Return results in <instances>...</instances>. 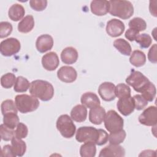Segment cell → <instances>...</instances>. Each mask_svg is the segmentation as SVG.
Listing matches in <instances>:
<instances>
[{
	"label": "cell",
	"instance_id": "cell-1",
	"mask_svg": "<svg viewBox=\"0 0 157 157\" xmlns=\"http://www.w3.org/2000/svg\"><path fill=\"white\" fill-rule=\"evenodd\" d=\"M75 139L78 142H93L98 145H102L109 139L107 132L102 129L92 126L80 127L76 132Z\"/></svg>",
	"mask_w": 157,
	"mask_h": 157
},
{
	"label": "cell",
	"instance_id": "cell-2",
	"mask_svg": "<svg viewBox=\"0 0 157 157\" xmlns=\"http://www.w3.org/2000/svg\"><path fill=\"white\" fill-rule=\"evenodd\" d=\"M29 93L42 101L52 99L54 95L53 85L48 82L43 80H36L31 83Z\"/></svg>",
	"mask_w": 157,
	"mask_h": 157
},
{
	"label": "cell",
	"instance_id": "cell-3",
	"mask_svg": "<svg viewBox=\"0 0 157 157\" xmlns=\"http://www.w3.org/2000/svg\"><path fill=\"white\" fill-rule=\"evenodd\" d=\"M109 1V12L111 15L126 20L134 13V7L129 1L112 0Z\"/></svg>",
	"mask_w": 157,
	"mask_h": 157
},
{
	"label": "cell",
	"instance_id": "cell-4",
	"mask_svg": "<svg viewBox=\"0 0 157 157\" xmlns=\"http://www.w3.org/2000/svg\"><path fill=\"white\" fill-rule=\"evenodd\" d=\"M15 103L18 110L22 113L33 112L39 106V101L37 98L25 94L17 95Z\"/></svg>",
	"mask_w": 157,
	"mask_h": 157
},
{
	"label": "cell",
	"instance_id": "cell-5",
	"mask_svg": "<svg viewBox=\"0 0 157 157\" xmlns=\"http://www.w3.org/2000/svg\"><path fill=\"white\" fill-rule=\"evenodd\" d=\"M56 126L61 136L65 138H71L75 134V125L71 117L67 114L61 115L58 118Z\"/></svg>",
	"mask_w": 157,
	"mask_h": 157
},
{
	"label": "cell",
	"instance_id": "cell-6",
	"mask_svg": "<svg viewBox=\"0 0 157 157\" xmlns=\"http://www.w3.org/2000/svg\"><path fill=\"white\" fill-rule=\"evenodd\" d=\"M104 121L105 128L110 132L118 131L124 126L123 118L114 110H110L105 113Z\"/></svg>",
	"mask_w": 157,
	"mask_h": 157
},
{
	"label": "cell",
	"instance_id": "cell-7",
	"mask_svg": "<svg viewBox=\"0 0 157 157\" xmlns=\"http://www.w3.org/2000/svg\"><path fill=\"white\" fill-rule=\"evenodd\" d=\"M126 82L128 85L132 86L136 91L142 93L149 85L150 81L140 72L133 71L126 78Z\"/></svg>",
	"mask_w": 157,
	"mask_h": 157
},
{
	"label": "cell",
	"instance_id": "cell-8",
	"mask_svg": "<svg viewBox=\"0 0 157 157\" xmlns=\"http://www.w3.org/2000/svg\"><path fill=\"white\" fill-rule=\"evenodd\" d=\"M21 48L20 41L14 37L3 40L0 44V52L4 56H11L18 53Z\"/></svg>",
	"mask_w": 157,
	"mask_h": 157
},
{
	"label": "cell",
	"instance_id": "cell-9",
	"mask_svg": "<svg viewBox=\"0 0 157 157\" xmlns=\"http://www.w3.org/2000/svg\"><path fill=\"white\" fill-rule=\"evenodd\" d=\"M140 124L147 126H156L157 123V109L155 106L146 108L139 117Z\"/></svg>",
	"mask_w": 157,
	"mask_h": 157
},
{
	"label": "cell",
	"instance_id": "cell-10",
	"mask_svg": "<svg viewBox=\"0 0 157 157\" xmlns=\"http://www.w3.org/2000/svg\"><path fill=\"white\" fill-rule=\"evenodd\" d=\"M124 28L125 26L123 21L117 18H113L107 21L105 29L108 35L112 37H117L123 34Z\"/></svg>",
	"mask_w": 157,
	"mask_h": 157
},
{
	"label": "cell",
	"instance_id": "cell-11",
	"mask_svg": "<svg viewBox=\"0 0 157 157\" xmlns=\"http://www.w3.org/2000/svg\"><path fill=\"white\" fill-rule=\"evenodd\" d=\"M117 107L118 111L124 116H128L135 109L134 101L132 97L128 96L120 98L117 101Z\"/></svg>",
	"mask_w": 157,
	"mask_h": 157
},
{
	"label": "cell",
	"instance_id": "cell-12",
	"mask_svg": "<svg viewBox=\"0 0 157 157\" xmlns=\"http://www.w3.org/2000/svg\"><path fill=\"white\" fill-rule=\"evenodd\" d=\"M115 86L112 82H105L102 83L98 88V93L105 101H112L115 99Z\"/></svg>",
	"mask_w": 157,
	"mask_h": 157
},
{
	"label": "cell",
	"instance_id": "cell-13",
	"mask_svg": "<svg viewBox=\"0 0 157 157\" xmlns=\"http://www.w3.org/2000/svg\"><path fill=\"white\" fill-rule=\"evenodd\" d=\"M57 77L63 82L72 83L76 80L77 73L74 67L64 66L61 67L57 71Z\"/></svg>",
	"mask_w": 157,
	"mask_h": 157
},
{
	"label": "cell",
	"instance_id": "cell-14",
	"mask_svg": "<svg viewBox=\"0 0 157 157\" xmlns=\"http://www.w3.org/2000/svg\"><path fill=\"white\" fill-rule=\"evenodd\" d=\"M41 61L43 67L49 71L55 70L59 64V58L56 53L54 52H50L45 54L42 56Z\"/></svg>",
	"mask_w": 157,
	"mask_h": 157
},
{
	"label": "cell",
	"instance_id": "cell-15",
	"mask_svg": "<svg viewBox=\"0 0 157 157\" xmlns=\"http://www.w3.org/2000/svg\"><path fill=\"white\" fill-rule=\"evenodd\" d=\"M53 46V37L49 34H42L37 38L36 47L40 53H45L50 50Z\"/></svg>",
	"mask_w": 157,
	"mask_h": 157
},
{
	"label": "cell",
	"instance_id": "cell-16",
	"mask_svg": "<svg viewBox=\"0 0 157 157\" xmlns=\"http://www.w3.org/2000/svg\"><path fill=\"white\" fill-rule=\"evenodd\" d=\"M125 155V150L123 147L119 145L109 144L102 148L99 155V157L109 156H124Z\"/></svg>",
	"mask_w": 157,
	"mask_h": 157
},
{
	"label": "cell",
	"instance_id": "cell-17",
	"mask_svg": "<svg viewBox=\"0 0 157 157\" xmlns=\"http://www.w3.org/2000/svg\"><path fill=\"white\" fill-rule=\"evenodd\" d=\"M91 12L97 16L105 15L109 10V1H92L90 4Z\"/></svg>",
	"mask_w": 157,
	"mask_h": 157
},
{
	"label": "cell",
	"instance_id": "cell-18",
	"mask_svg": "<svg viewBox=\"0 0 157 157\" xmlns=\"http://www.w3.org/2000/svg\"><path fill=\"white\" fill-rule=\"evenodd\" d=\"M78 54L77 50L72 47H67L63 50L61 53V59L63 63L66 64L75 63L78 59Z\"/></svg>",
	"mask_w": 157,
	"mask_h": 157
},
{
	"label": "cell",
	"instance_id": "cell-19",
	"mask_svg": "<svg viewBox=\"0 0 157 157\" xmlns=\"http://www.w3.org/2000/svg\"><path fill=\"white\" fill-rule=\"evenodd\" d=\"M105 113V109L100 105L90 109L89 112V120L93 124L96 125L101 124L104 119Z\"/></svg>",
	"mask_w": 157,
	"mask_h": 157
},
{
	"label": "cell",
	"instance_id": "cell-20",
	"mask_svg": "<svg viewBox=\"0 0 157 157\" xmlns=\"http://www.w3.org/2000/svg\"><path fill=\"white\" fill-rule=\"evenodd\" d=\"M80 101L82 105L89 109L99 106L101 103L98 96L92 92H86L83 93L81 96Z\"/></svg>",
	"mask_w": 157,
	"mask_h": 157
},
{
	"label": "cell",
	"instance_id": "cell-21",
	"mask_svg": "<svg viewBox=\"0 0 157 157\" xmlns=\"http://www.w3.org/2000/svg\"><path fill=\"white\" fill-rule=\"evenodd\" d=\"M87 113V109L85 106L82 104H78L72 109L71 117L74 121L81 123L86 119Z\"/></svg>",
	"mask_w": 157,
	"mask_h": 157
},
{
	"label": "cell",
	"instance_id": "cell-22",
	"mask_svg": "<svg viewBox=\"0 0 157 157\" xmlns=\"http://www.w3.org/2000/svg\"><path fill=\"white\" fill-rule=\"evenodd\" d=\"M25 10L24 7L19 4L12 5L8 11V16L10 20L17 21L21 20L25 15Z\"/></svg>",
	"mask_w": 157,
	"mask_h": 157
},
{
	"label": "cell",
	"instance_id": "cell-23",
	"mask_svg": "<svg viewBox=\"0 0 157 157\" xmlns=\"http://www.w3.org/2000/svg\"><path fill=\"white\" fill-rule=\"evenodd\" d=\"M34 26L33 16L28 15L25 16L18 24V30L21 33H28L32 31Z\"/></svg>",
	"mask_w": 157,
	"mask_h": 157
},
{
	"label": "cell",
	"instance_id": "cell-24",
	"mask_svg": "<svg viewBox=\"0 0 157 157\" xmlns=\"http://www.w3.org/2000/svg\"><path fill=\"white\" fill-rule=\"evenodd\" d=\"M129 62L135 67H141L144 66L146 62V56L145 53L140 50H134L131 54Z\"/></svg>",
	"mask_w": 157,
	"mask_h": 157
},
{
	"label": "cell",
	"instance_id": "cell-25",
	"mask_svg": "<svg viewBox=\"0 0 157 157\" xmlns=\"http://www.w3.org/2000/svg\"><path fill=\"white\" fill-rule=\"evenodd\" d=\"M11 146L13 151L17 156H22L26 152V145L21 139L14 137L11 140Z\"/></svg>",
	"mask_w": 157,
	"mask_h": 157
},
{
	"label": "cell",
	"instance_id": "cell-26",
	"mask_svg": "<svg viewBox=\"0 0 157 157\" xmlns=\"http://www.w3.org/2000/svg\"><path fill=\"white\" fill-rule=\"evenodd\" d=\"M113 46L122 55L129 56L131 54L132 48L130 44L126 40L119 38L114 40Z\"/></svg>",
	"mask_w": 157,
	"mask_h": 157
},
{
	"label": "cell",
	"instance_id": "cell-27",
	"mask_svg": "<svg viewBox=\"0 0 157 157\" xmlns=\"http://www.w3.org/2000/svg\"><path fill=\"white\" fill-rule=\"evenodd\" d=\"M96 153V144L93 142H85L80 148V154L82 157H94Z\"/></svg>",
	"mask_w": 157,
	"mask_h": 157
},
{
	"label": "cell",
	"instance_id": "cell-28",
	"mask_svg": "<svg viewBox=\"0 0 157 157\" xmlns=\"http://www.w3.org/2000/svg\"><path fill=\"white\" fill-rule=\"evenodd\" d=\"M3 116V123L9 128L14 129L20 123L18 116L16 113L10 112L6 113Z\"/></svg>",
	"mask_w": 157,
	"mask_h": 157
},
{
	"label": "cell",
	"instance_id": "cell-29",
	"mask_svg": "<svg viewBox=\"0 0 157 157\" xmlns=\"http://www.w3.org/2000/svg\"><path fill=\"white\" fill-rule=\"evenodd\" d=\"M30 85L31 83L27 78L23 77V76H18L16 78L13 90L17 93L26 92L29 88Z\"/></svg>",
	"mask_w": 157,
	"mask_h": 157
},
{
	"label": "cell",
	"instance_id": "cell-30",
	"mask_svg": "<svg viewBox=\"0 0 157 157\" xmlns=\"http://www.w3.org/2000/svg\"><path fill=\"white\" fill-rule=\"evenodd\" d=\"M126 136V132L124 129H122L117 132H110V134L109 135L108 140L110 144L119 145L124 140Z\"/></svg>",
	"mask_w": 157,
	"mask_h": 157
},
{
	"label": "cell",
	"instance_id": "cell-31",
	"mask_svg": "<svg viewBox=\"0 0 157 157\" xmlns=\"http://www.w3.org/2000/svg\"><path fill=\"white\" fill-rule=\"evenodd\" d=\"M129 27L132 28L138 32L144 31L147 28V23L145 21L140 17L133 18L129 21Z\"/></svg>",
	"mask_w": 157,
	"mask_h": 157
},
{
	"label": "cell",
	"instance_id": "cell-32",
	"mask_svg": "<svg viewBox=\"0 0 157 157\" xmlns=\"http://www.w3.org/2000/svg\"><path fill=\"white\" fill-rule=\"evenodd\" d=\"M115 96L120 98L131 96V89L129 86L124 83H119L115 86Z\"/></svg>",
	"mask_w": 157,
	"mask_h": 157
},
{
	"label": "cell",
	"instance_id": "cell-33",
	"mask_svg": "<svg viewBox=\"0 0 157 157\" xmlns=\"http://www.w3.org/2000/svg\"><path fill=\"white\" fill-rule=\"evenodd\" d=\"M141 93L144 98L148 102L153 101L156 93V90L155 85L150 82L149 85L142 91Z\"/></svg>",
	"mask_w": 157,
	"mask_h": 157
},
{
	"label": "cell",
	"instance_id": "cell-34",
	"mask_svg": "<svg viewBox=\"0 0 157 157\" xmlns=\"http://www.w3.org/2000/svg\"><path fill=\"white\" fill-rule=\"evenodd\" d=\"M16 78L15 75L12 73L5 74L1 78V85L4 88H10L15 84Z\"/></svg>",
	"mask_w": 157,
	"mask_h": 157
},
{
	"label": "cell",
	"instance_id": "cell-35",
	"mask_svg": "<svg viewBox=\"0 0 157 157\" xmlns=\"http://www.w3.org/2000/svg\"><path fill=\"white\" fill-rule=\"evenodd\" d=\"M134 40L139 44L142 48H147L149 47L152 43L151 37L149 34L146 33L138 34Z\"/></svg>",
	"mask_w": 157,
	"mask_h": 157
},
{
	"label": "cell",
	"instance_id": "cell-36",
	"mask_svg": "<svg viewBox=\"0 0 157 157\" xmlns=\"http://www.w3.org/2000/svg\"><path fill=\"white\" fill-rule=\"evenodd\" d=\"M1 112L4 115L6 113L10 112H14L17 113V108L15 103L11 99H6L1 103Z\"/></svg>",
	"mask_w": 157,
	"mask_h": 157
},
{
	"label": "cell",
	"instance_id": "cell-37",
	"mask_svg": "<svg viewBox=\"0 0 157 157\" xmlns=\"http://www.w3.org/2000/svg\"><path fill=\"white\" fill-rule=\"evenodd\" d=\"M0 134L1 139L4 141H9L15 137V131L6 126L4 123L0 126Z\"/></svg>",
	"mask_w": 157,
	"mask_h": 157
},
{
	"label": "cell",
	"instance_id": "cell-38",
	"mask_svg": "<svg viewBox=\"0 0 157 157\" xmlns=\"http://www.w3.org/2000/svg\"><path fill=\"white\" fill-rule=\"evenodd\" d=\"M13 28L11 23L7 21H1L0 23V37L4 38L9 36Z\"/></svg>",
	"mask_w": 157,
	"mask_h": 157
},
{
	"label": "cell",
	"instance_id": "cell-39",
	"mask_svg": "<svg viewBox=\"0 0 157 157\" xmlns=\"http://www.w3.org/2000/svg\"><path fill=\"white\" fill-rule=\"evenodd\" d=\"M28 134V129L26 124L23 123H19L15 130V137L18 139H24L26 137Z\"/></svg>",
	"mask_w": 157,
	"mask_h": 157
},
{
	"label": "cell",
	"instance_id": "cell-40",
	"mask_svg": "<svg viewBox=\"0 0 157 157\" xmlns=\"http://www.w3.org/2000/svg\"><path fill=\"white\" fill-rule=\"evenodd\" d=\"M30 7L36 11H42L47 6V1L46 0H31L29 1Z\"/></svg>",
	"mask_w": 157,
	"mask_h": 157
},
{
	"label": "cell",
	"instance_id": "cell-41",
	"mask_svg": "<svg viewBox=\"0 0 157 157\" xmlns=\"http://www.w3.org/2000/svg\"><path fill=\"white\" fill-rule=\"evenodd\" d=\"M132 98L134 101L135 109L137 110L144 109L148 104V101L140 94H136Z\"/></svg>",
	"mask_w": 157,
	"mask_h": 157
},
{
	"label": "cell",
	"instance_id": "cell-42",
	"mask_svg": "<svg viewBox=\"0 0 157 157\" xmlns=\"http://www.w3.org/2000/svg\"><path fill=\"white\" fill-rule=\"evenodd\" d=\"M156 50H157V45L156 44H153L151 48H150L148 53V60L154 64L157 63V58H156Z\"/></svg>",
	"mask_w": 157,
	"mask_h": 157
},
{
	"label": "cell",
	"instance_id": "cell-43",
	"mask_svg": "<svg viewBox=\"0 0 157 157\" xmlns=\"http://www.w3.org/2000/svg\"><path fill=\"white\" fill-rule=\"evenodd\" d=\"M1 156L2 157H15L16 155L13 151L12 146L10 145H4L1 150Z\"/></svg>",
	"mask_w": 157,
	"mask_h": 157
},
{
	"label": "cell",
	"instance_id": "cell-44",
	"mask_svg": "<svg viewBox=\"0 0 157 157\" xmlns=\"http://www.w3.org/2000/svg\"><path fill=\"white\" fill-rule=\"evenodd\" d=\"M139 32H138L137 31L132 29V28H129L128 29L126 30V31L125 32V37L128 39L129 41H133L135 40L136 37H137V36L139 34Z\"/></svg>",
	"mask_w": 157,
	"mask_h": 157
},
{
	"label": "cell",
	"instance_id": "cell-45",
	"mask_svg": "<svg viewBox=\"0 0 157 157\" xmlns=\"http://www.w3.org/2000/svg\"><path fill=\"white\" fill-rule=\"evenodd\" d=\"M149 153H152L156 155V151L154 150H144L141 152V153L139 155V156H150L149 155Z\"/></svg>",
	"mask_w": 157,
	"mask_h": 157
}]
</instances>
